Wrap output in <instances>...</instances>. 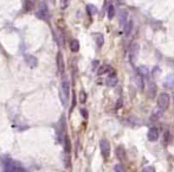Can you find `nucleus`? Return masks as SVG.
<instances>
[{
    "instance_id": "1",
    "label": "nucleus",
    "mask_w": 174,
    "mask_h": 172,
    "mask_svg": "<svg viewBox=\"0 0 174 172\" xmlns=\"http://www.w3.org/2000/svg\"><path fill=\"white\" fill-rule=\"evenodd\" d=\"M69 95H70V82L68 77H63L62 80V87H61V100L63 102V106H67L68 103Z\"/></svg>"
},
{
    "instance_id": "2",
    "label": "nucleus",
    "mask_w": 174,
    "mask_h": 172,
    "mask_svg": "<svg viewBox=\"0 0 174 172\" xmlns=\"http://www.w3.org/2000/svg\"><path fill=\"white\" fill-rule=\"evenodd\" d=\"M139 54H140V45L139 43L134 42L130 44L129 47V51H128V56H129V62L132 63L133 65L136 64V61L139 58Z\"/></svg>"
},
{
    "instance_id": "3",
    "label": "nucleus",
    "mask_w": 174,
    "mask_h": 172,
    "mask_svg": "<svg viewBox=\"0 0 174 172\" xmlns=\"http://www.w3.org/2000/svg\"><path fill=\"white\" fill-rule=\"evenodd\" d=\"M36 16L40 19V20H44V22H49L50 19V12H49V7L44 1H42L39 4V7H38V11L36 12Z\"/></svg>"
},
{
    "instance_id": "4",
    "label": "nucleus",
    "mask_w": 174,
    "mask_h": 172,
    "mask_svg": "<svg viewBox=\"0 0 174 172\" xmlns=\"http://www.w3.org/2000/svg\"><path fill=\"white\" fill-rule=\"evenodd\" d=\"M5 172H26L23 166L13 160H7L5 164Z\"/></svg>"
},
{
    "instance_id": "5",
    "label": "nucleus",
    "mask_w": 174,
    "mask_h": 172,
    "mask_svg": "<svg viewBox=\"0 0 174 172\" xmlns=\"http://www.w3.org/2000/svg\"><path fill=\"white\" fill-rule=\"evenodd\" d=\"M169 106V95L167 93H161L158 97V108L161 110H166Z\"/></svg>"
},
{
    "instance_id": "6",
    "label": "nucleus",
    "mask_w": 174,
    "mask_h": 172,
    "mask_svg": "<svg viewBox=\"0 0 174 172\" xmlns=\"http://www.w3.org/2000/svg\"><path fill=\"white\" fill-rule=\"evenodd\" d=\"M99 149H101V153L104 159H108L110 156V144L107 139H102L99 141Z\"/></svg>"
},
{
    "instance_id": "7",
    "label": "nucleus",
    "mask_w": 174,
    "mask_h": 172,
    "mask_svg": "<svg viewBox=\"0 0 174 172\" xmlns=\"http://www.w3.org/2000/svg\"><path fill=\"white\" fill-rule=\"evenodd\" d=\"M147 138H148V140L152 141V142L156 141L158 139H159V129H158L156 127H152V128H149L148 134H147Z\"/></svg>"
},
{
    "instance_id": "8",
    "label": "nucleus",
    "mask_w": 174,
    "mask_h": 172,
    "mask_svg": "<svg viewBox=\"0 0 174 172\" xmlns=\"http://www.w3.org/2000/svg\"><path fill=\"white\" fill-rule=\"evenodd\" d=\"M57 68H58V71L59 74H64V69H65V64H64V58H63V55L62 52L59 51L57 54Z\"/></svg>"
},
{
    "instance_id": "9",
    "label": "nucleus",
    "mask_w": 174,
    "mask_h": 172,
    "mask_svg": "<svg viewBox=\"0 0 174 172\" xmlns=\"http://www.w3.org/2000/svg\"><path fill=\"white\" fill-rule=\"evenodd\" d=\"M164 87L166 89H174V74L167 75V77L164 81Z\"/></svg>"
},
{
    "instance_id": "10",
    "label": "nucleus",
    "mask_w": 174,
    "mask_h": 172,
    "mask_svg": "<svg viewBox=\"0 0 174 172\" xmlns=\"http://www.w3.org/2000/svg\"><path fill=\"white\" fill-rule=\"evenodd\" d=\"M25 62L30 68H36L38 65V59L33 55H25Z\"/></svg>"
},
{
    "instance_id": "11",
    "label": "nucleus",
    "mask_w": 174,
    "mask_h": 172,
    "mask_svg": "<svg viewBox=\"0 0 174 172\" xmlns=\"http://www.w3.org/2000/svg\"><path fill=\"white\" fill-rule=\"evenodd\" d=\"M137 74H140L141 76L146 80H148L149 78V75H151V72L148 70V68L146 67V65H140L139 68H137Z\"/></svg>"
},
{
    "instance_id": "12",
    "label": "nucleus",
    "mask_w": 174,
    "mask_h": 172,
    "mask_svg": "<svg viewBox=\"0 0 174 172\" xmlns=\"http://www.w3.org/2000/svg\"><path fill=\"white\" fill-rule=\"evenodd\" d=\"M156 95V84L154 82H149L148 83V96L149 99H154Z\"/></svg>"
},
{
    "instance_id": "13",
    "label": "nucleus",
    "mask_w": 174,
    "mask_h": 172,
    "mask_svg": "<svg viewBox=\"0 0 174 172\" xmlns=\"http://www.w3.org/2000/svg\"><path fill=\"white\" fill-rule=\"evenodd\" d=\"M107 86L108 87H115L116 86V83H117V77H116V74L113 72V74H110L109 75V77L107 78L106 81Z\"/></svg>"
},
{
    "instance_id": "14",
    "label": "nucleus",
    "mask_w": 174,
    "mask_h": 172,
    "mask_svg": "<svg viewBox=\"0 0 174 172\" xmlns=\"http://www.w3.org/2000/svg\"><path fill=\"white\" fill-rule=\"evenodd\" d=\"M127 20H128V13H127V11H124V10H122L120 11V18H119V23H120V26H124V24L127 23Z\"/></svg>"
},
{
    "instance_id": "15",
    "label": "nucleus",
    "mask_w": 174,
    "mask_h": 172,
    "mask_svg": "<svg viewBox=\"0 0 174 172\" xmlns=\"http://www.w3.org/2000/svg\"><path fill=\"white\" fill-rule=\"evenodd\" d=\"M135 83H136L139 90H140V92H144V77H142L140 74H136V76H135Z\"/></svg>"
},
{
    "instance_id": "16",
    "label": "nucleus",
    "mask_w": 174,
    "mask_h": 172,
    "mask_svg": "<svg viewBox=\"0 0 174 172\" xmlns=\"http://www.w3.org/2000/svg\"><path fill=\"white\" fill-rule=\"evenodd\" d=\"M92 37L95 38V42H96L97 47H101L102 45H103V43H104V37H103V35H102V33H94V35H92Z\"/></svg>"
},
{
    "instance_id": "17",
    "label": "nucleus",
    "mask_w": 174,
    "mask_h": 172,
    "mask_svg": "<svg viewBox=\"0 0 174 172\" xmlns=\"http://www.w3.org/2000/svg\"><path fill=\"white\" fill-rule=\"evenodd\" d=\"M116 157H117L121 162H124V160H126V151H124V149H123L122 146L116 149Z\"/></svg>"
},
{
    "instance_id": "18",
    "label": "nucleus",
    "mask_w": 174,
    "mask_h": 172,
    "mask_svg": "<svg viewBox=\"0 0 174 172\" xmlns=\"http://www.w3.org/2000/svg\"><path fill=\"white\" fill-rule=\"evenodd\" d=\"M162 113H164V110H161L160 108H155V109L153 110V113H152L151 119L153 120V121H155V120H159L160 117H162Z\"/></svg>"
},
{
    "instance_id": "19",
    "label": "nucleus",
    "mask_w": 174,
    "mask_h": 172,
    "mask_svg": "<svg viewBox=\"0 0 174 172\" xmlns=\"http://www.w3.org/2000/svg\"><path fill=\"white\" fill-rule=\"evenodd\" d=\"M70 49H71L72 52H77L79 50V42L77 39H72L70 42Z\"/></svg>"
},
{
    "instance_id": "20",
    "label": "nucleus",
    "mask_w": 174,
    "mask_h": 172,
    "mask_svg": "<svg viewBox=\"0 0 174 172\" xmlns=\"http://www.w3.org/2000/svg\"><path fill=\"white\" fill-rule=\"evenodd\" d=\"M123 27H124V30H123V31H124V35H126V36H128L129 33H130V31H132V27H133V22H132V20H127V23L124 24V26H123Z\"/></svg>"
},
{
    "instance_id": "21",
    "label": "nucleus",
    "mask_w": 174,
    "mask_h": 172,
    "mask_svg": "<svg viewBox=\"0 0 174 172\" xmlns=\"http://www.w3.org/2000/svg\"><path fill=\"white\" fill-rule=\"evenodd\" d=\"M64 147H65V153L69 154V153L71 152V142H70L69 137H65V138H64Z\"/></svg>"
},
{
    "instance_id": "22",
    "label": "nucleus",
    "mask_w": 174,
    "mask_h": 172,
    "mask_svg": "<svg viewBox=\"0 0 174 172\" xmlns=\"http://www.w3.org/2000/svg\"><path fill=\"white\" fill-rule=\"evenodd\" d=\"M87 11L90 16H95L97 13V7L95 5H87Z\"/></svg>"
},
{
    "instance_id": "23",
    "label": "nucleus",
    "mask_w": 174,
    "mask_h": 172,
    "mask_svg": "<svg viewBox=\"0 0 174 172\" xmlns=\"http://www.w3.org/2000/svg\"><path fill=\"white\" fill-rule=\"evenodd\" d=\"M32 7H33L32 1H30V0H25V1H24V11H25V12L32 11Z\"/></svg>"
},
{
    "instance_id": "24",
    "label": "nucleus",
    "mask_w": 174,
    "mask_h": 172,
    "mask_svg": "<svg viewBox=\"0 0 174 172\" xmlns=\"http://www.w3.org/2000/svg\"><path fill=\"white\" fill-rule=\"evenodd\" d=\"M109 70H110V67L109 65H102V67H99V69L97 70V74L99 75H104Z\"/></svg>"
},
{
    "instance_id": "25",
    "label": "nucleus",
    "mask_w": 174,
    "mask_h": 172,
    "mask_svg": "<svg viewBox=\"0 0 174 172\" xmlns=\"http://www.w3.org/2000/svg\"><path fill=\"white\" fill-rule=\"evenodd\" d=\"M114 17H115V7H114V5H110L108 7V18L113 19Z\"/></svg>"
},
{
    "instance_id": "26",
    "label": "nucleus",
    "mask_w": 174,
    "mask_h": 172,
    "mask_svg": "<svg viewBox=\"0 0 174 172\" xmlns=\"http://www.w3.org/2000/svg\"><path fill=\"white\" fill-rule=\"evenodd\" d=\"M114 170H115V172H127V171H126V167H124L123 165H121V164L115 165Z\"/></svg>"
},
{
    "instance_id": "27",
    "label": "nucleus",
    "mask_w": 174,
    "mask_h": 172,
    "mask_svg": "<svg viewBox=\"0 0 174 172\" xmlns=\"http://www.w3.org/2000/svg\"><path fill=\"white\" fill-rule=\"evenodd\" d=\"M87 101V94H85V92H79V102L81 103H85Z\"/></svg>"
},
{
    "instance_id": "28",
    "label": "nucleus",
    "mask_w": 174,
    "mask_h": 172,
    "mask_svg": "<svg viewBox=\"0 0 174 172\" xmlns=\"http://www.w3.org/2000/svg\"><path fill=\"white\" fill-rule=\"evenodd\" d=\"M160 74H161V69H160L159 67H155L153 71H152V75H153V77H158Z\"/></svg>"
},
{
    "instance_id": "29",
    "label": "nucleus",
    "mask_w": 174,
    "mask_h": 172,
    "mask_svg": "<svg viewBox=\"0 0 174 172\" xmlns=\"http://www.w3.org/2000/svg\"><path fill=\"white\" fill-rule=\"evenodd\" d=\"M142 172H155V169L153 166H146V167H144Z\"/></svg>"
},
{
    "instance_id": "30",
    "label": "nucleus",
    "mask_w": 174,
    "mask_h": 172,
    "mask_svg": "<svg viewBox=\"0 0 174 172\" xmlns=\"http://www.w3.org/2000/svg\"><path fill=\"white\" fill-rule=\"evenodd\" d=\"M63 2H62V8H67L68 7V5H69V1L70 0H62Z\"/></svg>"
},
{
    "instance_id": "31",
    "label": "nucleus",
    "mask_w": 174,
    "mask_h": 172,
    "mask_svg": "<svg viewBox=\"0 0 174 172\" xmlns=\"http://www.w3.org/2000/svg\"><path fill=\"white\" fill-rule=\"evenodd\" d=\"M81 114L83 115L84 119H87V117H88V112H87V109H81Z\"/></svg>"
},
{
    "instance_id": "32",
    "label": "nucleus",
    "mask_w": 174,
    "mask_h": 172,
    "mask_svg": "<svg viewBox=\"0 0 174 172\" xmlns=\"http://www.w3.org/2000/svg\"><path fill=\"white\" fill-rule=\"evenodd\" d=\"M92 65H94V69H96L97 65H99V62H97V61H94V62H92Z\"/></svg>"
},
{
    "instance_id": "33",
    "label": "nucleus",
    "mask_w": 174,
    "mask_h": 172,
    "mask_svg": "<svg viewBox=\"0 0 174 172\" xmlns=\"http://www.w3.org/2000/svg\"><path fill=\"white\" fill-rule=\"evenodd\" d=\"M117 1H119L120 4H124V1H126V0H117Z\"/></svg>"
},
{
    "instance_id": "34",
    "label": "nucleus",
    "mask_w": 174,
    "mask_h": 172,
    "mask_svg": "<svg viewBox=\"0 0 174 172\" xmlns=\"http://www.w3.org/2000/svg\"><path fill=\"white\" fill-rule=\"evenodd\" d=\"M173 103H174V94H173Z\"/></svg>"
}]
</instances>
